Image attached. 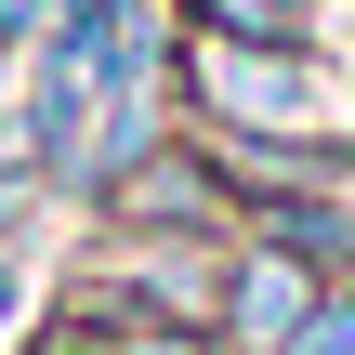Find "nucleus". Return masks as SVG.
<instances>
[{
  "label": "nucleus",
  "mask_w": 355,
  "mask_h": 355,
  "mask_svg": "<svg viewBox=\"0 0 355 355\" xmlns=\"http://www.w3.org/2000/svg\"><path fill=\"white\" fill-rule=\"evenodd\" d=\"M105 237H237V198H224V171H211V145L198 132H171L105 211H92Z\"/></svg>",
  "instance_id": "2"
},
{
  "label": "nucleus",
  "mask_w": 355,
  "mask_h": 355,
  "mask_svg": "<svg viewBox=\"0 0 355 355\" xmlns=\"http://www.w3.org/2000/svg\"><path fill=\"white\" fill-rule=\"evenodd\" d=\"M329 303V277L316 263H290V250H263V237H237L224 250V303H211V343L224 355H277L303 316Z\"/></svg>",
  "instance_id": "3"
},
{
  "label": "nucleus",
  "mask_w": 355,
  "mask_h": 355,
  "mask_svg": "<svg viewBox=\"0 0 355 355\" xmlns=\"http://www.w3.org/2000/svg\"><path fill=\"white\" fill-rule=\"evenodd\" d=\"M184 40H250V53H329L343 0H171Z\"/></svg>",
  "instance_id": "4"
},
{
  "label": "nucleus",
  "mask_w": 355,
  "mask_h": 355,
  "mask_svg": "<svg viewBox=\"0 0 355 355\" xmlns=\"http://www.w3.org/2000/svg\"><path fill=\"white\" fill-rule=\"evenodd\" d=\"M277 355H355V277H329V303H316V316H303Z\"/></svg>",
  "instance_id": "5"
},
{
  "label": "nucleus",
  "mask_w": 355,
  "mask_h": 355,
  "mask_svg": "<svg viewBox=\"0 0 355 355\" xmlns=\"http://www.w3.org/2000/svg\"><path fill=\"white\" fill-rule=\"evenodd\" d=\"M171 105L211 145H303L355 171V79L343 53H250V40H171Z\"/></svg>",
  "instance_id": "1"
}]
</instances>
